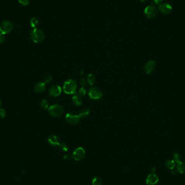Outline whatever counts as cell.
Listing matches in <instances>:
<instances>
[{
	"instance_id": "cell-1",
	"label": "cell",
	"mask_w": 185,
	"mask_h": 185,
	"mask_svg": "<svg viewBox=\"0 0 185 185\" xmlns=\"http://www.w3.org/2000/svg\"><path fill=\"white\" fill-rule=\"evenodd\" d=\"M77 84L73 79H69L65 82L63 86V91L67 94H74L76 92Z\"/></svg>"
},
{
	"instance_id": "cell-2",
	"label": "cell",
	"mask_w": 185,
	"mask_h": 185,
	"mask_svg": "<svg viewBox=\"0 0 185 185\" xmlns=\"http://www.w3.org/2000/svg\"><path fill=\"white\" fill-rule=\"evenodd\" d=\"M30 38L34 42L39 44L44 41V34L42 30L38 28H34L30 32Z\"/></svg>"
},
{
	"instance_id": "cell-3",
	"label": "cell",
	"mask_w": 185,
	"mask_h": 185,
	"mask_svg": "<svg viewBox=\"0 0 185 185\" xmlns=\"http://www.w3.org/2000/svg\"><path fill=\"white\" fill-rule=\"evenodd\" d=\"M48 112L51 116L56 117L61 115L64 112V109L60 105H54L51 106L48 108Z\"/></svg>"
},
{
	"instance_id": "cell-4",
	"label": "cell",
	"mask_w": 185,
	"mask_h": 185,
	"mask_svg": "<svg viewBox=\"0 0 185 185\" xmlns=\"http://www.w3.org/2000/svg\"><path fill=\"white\" fill-rule=\"evenodd\" d=\"M13 28V24L9 21L5 20L0 23V32L4 35L11 33Z\"/></svg>"
},
{
	"instance_id": "cell-5",
	"label": "cell",
	"mask_w": 185,
	"mask_h": 185,
	"mask_svg": "<svg viewBox=\"0 0 185 185\" xmlns=\"http://www.w3.org/2000/svg\"><path fill=\"white\" fill-rule=\"evenodd\" d=\"M158 13L157 8L154 5H149L144 10V14L148 18H153L156 16Z\"/></svg>"
},
{
	"instance_id": "cell-6",
	"label": "cell",
	"mask_w": 185,
	"mask_h": 185,
	"mask_svg": "<svg viewBox=\"0 0 185 185\" xmlns=\"http://www.w3.org/2000/svg\"><path fill=\"white\" fill-rule=\"evenodd\" d=\"M88 95L91 99L98 100L102 97V91L97 87H91L88 90Z\"/></svg>"
},
{
	"instance_id": "cell-7",
	"label": "cell",
	"mask_w": 185,
	"mask_h": 185,
	"mask_svg": "<svg viewBox=\"0 0 185 185\" xmlns=\"http://www.w3.org/2000/svg\"><path fill=\"white\" fill-rule=\"evenodd\" d=\"M86 154L85 150L82 147H78L74 151L72 157L75 161H80L82 160Z\"/></svg>"
},
{
	"instance_id": "cell-8",
	"label": "cell",
	"mask_w": 185,
	"mask_h": 185,
	"mask_svg": "<svg viewBox=\"0 0 185 185\" xmlns=\"http://www.w3.org/2000/svg\"><path fill=\"white\" fill-rule=\"evenodd\" d=\"M65 120L69 124L75 125L79 122L80 117L79 115H76L73 113H69L65 115Z\"/></svg>"
},
{
	"instance_id": "cell-9",
	"label": "cell",
	"mask_w": 185,
	"mask_h": 185,
	"mask_svg": "<svg viewBox=\"0 0 185 185\" xmlns=\"http://www.w3.org/2000/svg\"><path fill=\"white\" fill-rule=\"evenodd\" d=\"M159 10L161 14L164 15H168L171 14L173 8L171 4L168 3L161 4L159 6Z\"/></svg>"
},
{
	"instance_id": "cell-10",
	"label": "cell",
	"mask_w": 185,
	"mask_h": 185,
	"mask_svg": "<svg viewBox=\"0 0 185 185\" xmlns=\"http://www.w3.org/2000/svg\"><path fill=\"white\" fill-rule=\"evenodd\" d=\"M159 179L158 176L154 173H151L149 174L148 177L146 178V182L147 185H155L158 182Z\"/></svg>"
},
{
	"instance_id": "cell-11",
	"label": "cell",
	"mask_w": 185,
	"mask_h": 185,
	"mask_svg": "<svg viewBox=\"0 0 185 185\" xmlns=\"http://www.w3.org/2000/svg\"><path fill=\"white\" fill-rule=\"evenodd\" d=\"M155 68V63L154 61L150 60L147 62L145 65L144 70L146 74H149L152 73Z\"/></svg>"
},
{
	"instance_id": "cell-12",
	"label": "cell",
	"mask_w": 185,
	"mask_h": 185,
	"mask_svg": "<svg viewBox=\"0 0 185 185\" xmlns=\"http://www.w3.org/2000/svg\"><path fill=\"white\" fill-rule=\"evenodd\" d=\"M62 89L61 87L58 85H54L51 87L49 90V94L51 96L56 97L61 94Z\"/></svg>"
},
{
	"instance_id": "cell-13",
	"label": "cell",
	"mask_w": 185,
	"mask_h": 185,
	"mask_svg": "<svg viewBox=\"0 0 185 185\" xmlns=\"http://www.w3.org/2000/svg\"><path fill=\"white\" fill-rule=\"evenodd\" d=\"M48 142L50 145L52 146H59L60 144V140L58 136L55 135H51L48 138Z\"/></svg>"
},
{
	"instance_id": "cell-14",
	"label": "cell",
	"mask_w": 185,
	"mask_h": 185,
	"mask_svg": "<svg viewBox=\"0 0 185 185\" xmlns=\"http://www.w3.org/2000/svg\"><path fill=\"white\" fill-rule=\"evenodd\" d=\"M46 84L44 82H37L34 86V91L37 93H41L45 91Z\"/></svg>"
},
{
	"instance_id": "cell-15",
	"label": "cell",
	"mask_w": 185,
	"mask_h": 185,
	"mask_svg": "<svg viewBox=\"0 0 185 185\" xmlns=\"http://www.w3.org/2000/svg\"><path fill=\"white\" fill-rule=\"evenodd\" d=\"M177 171L180 174L185 173V162L180 161L177 165Z\"/></svg>"
},
{
	"instance_id": "cell-16",
	"label": "cell",
	"mask_w": 185,
	"mask_h": 185,
	"mask_svg": "<svg viewBox=\"0 0 185 185\" xmlns=\"http://www.w3.org/2000/svg\"><path fill=\"white\" fill-rule=\"evenodd\" d=\"M72 101L74 105L79 106L81 105V104L82 103L83 100L79 95H75L72 98Z\"/></svg>"
},
{
	"instance_id": "cell-17",
	"label": "cell",
	"mask_w": 185,
	"mask_h": 185,
	"mask_svg": "<svg viewBox=\"0 0 185 185\" xmlns=\"http://www.w3.org/2000/svg\"><path fill=\"white\" fill-rule=\"evenodd\" d=\"M165 165L167 168H168L169 170H173L175 166H176V162L173 160L169 159L166 161Z\"/></svg>"
},
{
	"instance_id": "cell-18",
	"label": "cell",
	"mask_w": 185,
	"mask_h": 185,
	"mask_svg": "<svg viewBox=\"0 0 185 185\" xmlns=\"http://www.w3.org/2000/svg\"><path fill=\"white\" fill-rule=\"evenodd\" d=\"M89 114H90V110L89 109L87 108L83 109L79 114L80 119H83V118L86 117L89 115Z\"/></svg>"
},
{
	"instance_id": "cell-19",
	"label": "cell",
	"mask_w": 185,
	"mask_h": 185,
	"mask_svg": "<svg viewBox=\"0 0 185 185\" xmlns=\"http://www.w3.org/2000/svg\"><path fill=\"white\" fill-rule=\"evenodd\" d=\"M95 77L93 74H89L87 77V82L90 85H93L95 82Z\"/></svg>"
},
{
	"instance_id": "cell-20",
	"label": "cell",
	"mask_w": 185,
	"mask_h": 185,
	"mask_svg": "<svg viewBox=\"0 0 185 185\" xmlns=\"http://www.w3.org/2000/svg\"><path fill=\"white\" fill-rule=\"evenodd\" d=\"M92 185H102V179L98 177H95L91 181Z\"/></svg>"
},
{
	"instance_id": "cell-21",
	"label": "cell",
	"mask_w": 185,
	"mask_h": 185,
	"mask_svg": "<svg viewBox=\"0 0 185 185\" xmlns=\"http://www.w3.org/2000/svg\"><path fill=\"white\" fill-rule=\"evenodd\" d=\"M39 20L37 18H33L30 21V25L33 28H36L37 26L39 25Z\"/></svg>"
},
{
	"instance_id": "cell-22",
	"label": "cell",
	"mask_w": 185,
	"mask_h": 185,
	"mask_svg": "<svg viewBox=\"0 0 185 185\" xmlns=\"http://www.w3.org/2000/svg\"><path fill=\"white\" fill-rule=\"evenodd\" d=\"M173 160H174L176 163H179L180 161H181V157L179 154L177 153H175L173 155Z\"/></svg>"
},
{
	"instance_id": "cell-23",
	"label": "cell",
	"mask_w": 185,
	"mask_h": 185,
	"mask_svg": "<svg viewBox=\"0 0 185 185\" xmlns=\"http://www.w3.org/2000/svg\"><path fill=\"white\" fill-rule=\"evenodd\" d=\"M58 146H59L60 149L61 151L66 152H67L68 151V146L65 143L62 142L61 143H60Z\"/></svg>"
},
{
	"instance_id": "cell-24",
	"label": "cell",
	"mask_w": 185,
	"mask_h": 185,
	"mask_svg": "<svg viewBox=\"0 0 185 185\" xmlns=\"http://www.w3.org/2000/svg\"><path fill=\"white\" fill-rule=\"evenodd\" d=\"M40 105H41V107L44 109H48V106H49L48 102L46 100H45V99H44V100H41V103H40Z\"/></svg>"
},
{
	"instance_id": "cell-25",
	"label": "cell",
	"mask_w": 185,
	"mask_h": 185,
	"mask_svg": "<svg viewBox=\"0 0 185 185\" xmlns=\"http://www.w3.org/2000/svg\"><path fill=\"white\" fill-rule=\"evenodd\" d=\"M86 93H87V89L85 88H84V87L81 88L79 90V91H78V94L81 97L85 96L86 94Z\"/></svg>"
},
{
	"instance_id": "cell-26",
	"label": "cell",
	"mask_w": 185,
	"mask_h": 185,
	"mask_svg": "<svg viewBox=\"0 0 185 185\" xmlns=\"http://www.w3.org/2000/svg\"><path fill=\"white\" fill-rule=\"evenodd\" d=\"M18 3L23 6H26L29 4V0H18Z\"/></svg>"
},
{
	"instance_id": "cell-27",
	"label": "cell",
	"mask_w": 185,
	"mask_h": 185,
	"mask_svg": "<svg viewBox=\"0 0 185 185\" xmlns=\"http://www.w3.org/2000/svg\"><path fill=\"white\" fill-rule=\"evenodd\" d=\"M6 116V111L4 109H0V118L4 119Z\"/></svg>"
},
{
	"instance_id": "cell-28",
	"label": "cell",
	"mask_w": 185,
	"mask_h": 185,
	"mask_svg": "<svg viewBox=\"0 0 185 185\" xmlns=\"http://www.w3.org/2000/svg\"><path fill=\"white\" fill-rule=\"evenodd\" d=\"M52 80V77L51 75H47L44 77V83L48 84L51 82Z\"/></svg>"
},
{
	"instance_id": "cell-29",
	"label": "cell",
	"mask_w": 185,
	"mask_h": 185,
	"mask_svg": "<svg viewBox=\"0 0 185 185\" xmlns=\"http://www.w3.org/2000/svg\"><path fill=\"white\" fill-rule=\"evenodd\" d=\"M86 80H85L84 78H82L81 79V80L79 81V83H80V86H82V87H84L86 85Z\"/></svg>"
},
{
	"instance_id": "cell-30",
	"label": "cell",
	"mask_w": 185,
	"mask_h": 185,
	"mask_svg": "<svg viewBox=\"0 0 185 185\" xmlns=\"http://www.w3.org/2000/svg\"><path fill=\"white\" fill-rule=\"evenodd\" d=\"M5 40V37H4V35L1 33L0 34V44H2L3 42H4Z\"/></svg>"
},
{
	"instance_id": "cell-31",
	"label": "cell",
	"mask_w": 185,
	"mask_h": 185,
	"mask_svg": "<svg viewBox=\"0 0 185 185\" xmlns=\"http://www.w3.org/2000/svg\"><path fill=\"white\" fill-rule=\"evenodd\" d=\"M163 1V0H153V2L155 4H156L157 5L160 4L162 3V2Z\"/></svg>"
},
{
	"instance_id": "cell-32",
	"label": "cell",
	"mask_w": 185,
	"mask_h": 185,
	"mask_svg": "<svg viewBox=\"0 0 185 185\" xmlns=\"http://www.w3.org/2000/svg\"><path fill=\"white\" fill-rule=\"evenodd\" d=\"M70 156H69V155H65V156H64V159H65V160H69V159H70Z\"/></svg>"
},
{
	"instance_id": "cell-33",
	"label": "cell",
	"mask_w": 185,
	"mask_h": 185,
	"mask_svg": "<svg viewBox=\"0 0 185 185\" xmlns=\"http://www.w3.org/2000/svg\"><path fill=\"white\" fill-rule=\"evenodd\" d=\"M141 3H145L148 0H139Z\"/></svg>"
},
{
	"instance_id": "cell-34",
	"label": "cell",
	"mask_w": 185,
	"mask_h": 185,
	"mask_svg": "<svg viewBox=\"0 0 185 185\" xmlns=\"http://www.w3.org/2000/svg\"><path fill=\"white\" fill-rule=\"evenodd\" d=\"M1 106H2V101H1V100L0 99V108H1Z\"/></svg>"
}]
</instances>
